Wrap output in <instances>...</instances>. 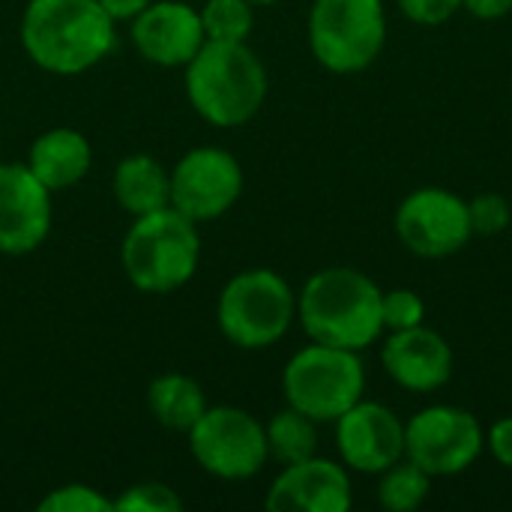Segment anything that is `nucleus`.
I'll return each mask as SVG.
<instances>
[{
    "instance_id": "f03ea898",
    "label": "nucleus",
    "mask_w": 512,
    "mask_h": 512,
    "mask_svg": "<svg viewBox=\"0 0 512 512\" xmlns=\"http://www.w3.org/2000/svg\"><path fill=\"white\" fill-rule=\"evenodd\" d=\"M117 39V21L99 0H30L21 15L24 54L51 75L99 66Z\"/></svg>"
},
{
    "instance_id": "7c9ffc66",
    "label": "nucleus",
    "mask_w": 512,
    "mask_h": 512,
    "mask_svg": "<svg viewBox=\"0 0 512 512\" xmlns=\"http://www.w3.org/2000/svg\"><path fill=\"white\" fill-rule=\"evenodd\" d=\"M252 6H273V3H279V0H249Z\"/></svg>"
},
{
    "instance_id": "cd10ccee",
    "label": "nucleus",
    "mask_w": 512,
    "mask_h": 512,
    "mask_svg": "<svg viewBox=\"0 0 512 512\" xmlns=\"http://www.w3.org/2000/svg\"><path fill=\"white\" fill-rule=\"evenodd\" d=\"M486 450L492 453V459L512 471V414L510 417H501L495 420L489 429H486Z\"/></svg>"
},
{
    "instance_id": "a878e982",
    "label": "nucleus",
    "mask_w": 512,
    "mask_h": 512,
    "mask_svg": "<svg viewBox=\"0 0 512 512\" xmlns=\"http://www.w3.org/2000/svg\"><path fill=\"white\" fill-rule=\"evenodd\" d=\"M384 330H408V327H420L426 324V303L414 288H393L384 291Z\"/></svg>"
},
{
    "instance_id": "423d86ee",
    "label": "nucleus",
    "mask_w": 512,
    "mask_h": 512,
    "mask_svg": "<svg viewBox=\"0 0 512 512\" xmlns=\"http://www.w3.org/2000/svg\"><path fill=\"white\" fill-rule=\"evenodd\" d=\"M285 402L306 417L336 423L366 393V369L360 351L312 342L300 348L282 369Z\"/></svg>"
},
{
    "instance_id": "c85d7f7f",
    "label": "nucleus",
    "mask_w": 512,
    "mask_h": 512,
    "mask_svg": "<svg viewBox=\"0 0 512 512\" xmlns=\"http://www.w3.org/2000/svg\"><path fill=\"white\" fill-rule=\"evenodd\" d=\"M462 9L480 21H501L512 12V0H462Z\"/></svg>"
},
{
    "instance_id": "bb28decb",
    "label": "nucleus",
    "mask_w": 512,
    "mask_h": 512,
    "mask_svg": "<svg viewBox=\"0 0 512 512\" xmlns=\"http://www.w3.org/2000/svg\"><path fill=\"white\" fill-rule=\"evenodd\" d=\"M396 3L408 21L423 27H438L462 9V0H396Z\"/></svg>"
},
{
    "instance_id": "9b49d317",
    "label": "nucleus",
    "mask_w": 512,
    "mask_h": 512,
    "mask_svg": "<svg viewBox=\"0 0 512 512\" xmlns=\"http://www.w3.org/2000/svg\"><path fill=\"white\" fill-rule=\"evenodd\" d=\"M243 165L216 144L186 150L171 168V207L192 222L225 216L243 195Z\"/></svg>"
},
{
    "instance_id": "aec40b11",
    "label": "nucleus",
    "mask_w": 512,
    "mask_h": 512,
    "mask_svg": "<svg viewBox=\"0 0 512 512\" xmlns=\"http://www.w3.org/2000/svg\"><path fill=\"white\" fill-rule=\"evenodd\" d=\"M264 435L267 453L279 465H294L318 453V423L291 405H285L267 420Z\"/></svg>"
},
{
    "instance_id": "f8f14e48",
    "label": "nucleus",
    "mask_w": 512,
    "mask_h": 512,
    "mask_svg": "<svg viewBox=\"0 0 512 512\" xmlns=\"http://www.w3.org/2000/svg\"><path fill=\"white\" fill-rule=\"evenodd\" d=\"M339 462L357 474H381L405 459V420L384 402L360 399L336 423Z\"/></svg>"
},
{
    "instance_id": "412c9836",
    "label": "nucleus",
    "mask_w": 512,
    "mask_h": 512,
    "mask_svg": "<svg viewBox=\"0 0 512 512\" xmlns=\"http://www.w3.org/2000/svg\"><path fill=\"white\" fill-rule=\"evenodd\" d=\"M378 477V504L387 512L420 510L432 495V477L408 459L390 465Z\"/></svg>"
},
{
    "instance_id": "39448f33",
    "label": "nucleus",
    "mask_w": 512,
    "mask_h": 512,
    "mask_svg": "<svg viewBox=\"0 0 512 512\" xmlns=\"http://www.w3.org/2000/svg\"><path fill=\"white\" fill-rule=\"evenodd\" d=\"M297 321V294L288 279L270 267H252L231 276L216 300L219 333L243 348L264 351L285 339Z\"/></svg>"
},
{
    "instance_id": "393cba45",
    "label": "nucleus",
    "mask_w": 512,
    "mask_h": 512,
    "mask_svg": "<svg viewBox=\"0 0 512 512\" xmlns=\"http://www.w3.org/2000/svg\"><path fill=\"white\" fill-rule=\"evenodd\" d=\"M468 213H471L474 234H483V237L504 234L512 222L510 201L501 192H480V195H474L468 201Z\"/></svg>"
},
{
    "instance_id": "4468645a",
    "label": "nucleus",
    "mask_w": 512,
    "mask_h": 512,
    "mask_svg": "<svg viewBox=\"0 0 512 512\" xmlns=\"http://www.w3.org/2000/svg\"><path fill=\"white\" fill-rule=\"evenodd\" d=\"M264 507L270 512H348L354 507L351 471L342 462L309 456L294 465H282L270 483Z\"/></svg>"
},
{
    "instance_id": "6ab92c4d",
    "label": "nucleus",
    "mask_w": 512,
    "mask_h": 512,
    "mask_svg": "<svg viewBox=\"0 0 512 512\" xmlns=\"http://www.w3.org/2000/svg\"><path fill=\"white\" fill-rule=\"evenodd\" d=\"M147 408L162 429L189 432L207 411V396L201 384L183 372H165L147 387Z\"/></svg>"
},
{
    "instance_id": "20e7f679",
    "label": "nucleus",
    "mask_w": 512,
    "mask_h": 512,
    "mask_svg": "<svg viewBox=\"0 0 512 512\" xmlns=\"http://www.w3.org/2000/svg\"><path fill=\"white\" fill-rule=\"evenodd\" d=\"M201 234L198 222L174 207L135 216L123 243L120 264L129 285L141 294H171L180 291L198 273Z\"/></svg>"
},
{
    "instance_id": "c756f323",
    "label": "nucleus",
    "mask_w": 512,
    "mask_h": 512,
    "mask_svg": "<svg viewBox=\"0 0 512 512\" xmlns=\"http://www.w3.org/2000/svg\"><path fill=\"white\" fill-rule=\"evenodd\" d=\"M153 0H99V6L120 24V21H132L141 9H147Z\"/></svg>"
},
{
    "instance_id": "a211bd4d",
    "label": "nucleus",
    "mask_w": 512,
    "mask_h": 512,
    "mask_svg": "<svg viewBox=\"0 0 512 512\" xmlns=\"http://www.w3.org/2000/svg\"><path fill=\"white\" fill-rule=\"evenodd\" d=\"M111 192L120 210L132 219L171 207V171L150 153H129L117 162Z\"/></svg>"
},
{
    "instance_id": "f3484780",
    "label": "nucleus",
    "mask_w": 512,
    "mask_h": 512,
    "mask_svg": "<svg viewBox=\"0 0 512 512\" xmlns=\"http://www.w3.org/2000/svg\"><path fill=\"white\" fill-rule=\"evenodd\" d=\"M24 165L54 195V192L78 186L90 174L93 147L84 132H78L72 126H54L33 138Z\"/></svg>"
},
{
    "instance_id": "dca6fc26",
    "label": "nucleus",
    "mask_w": 512,
    "mask_h": 512,
    "mask_svg": "<svg viewBox=\"0 0 512 512\" xmlns=\"http://www.w3.org/2000/svg\"><path fill=\"white\" fill-rule=\"evenodd\" d=\"M381 366L387 378L408 393H435L450 384L456 357L450 342L420 324L408 330H393L381 345Z\"/></svg>"
},
{
    "instance_id": "2f4dec72",
    "label": "nucleus",
    "mask_w": 512,
    "mask_h": 512,
    "mask_svg": "<svg viewBox=\"0 0 512 512\" xmlns=\"http://www.w3.org/2000/svg\"><path fill=\"white\" fill-rule=\"evenodd\" d=\"M510 399H512V393H510Z\"/></svg>"
},
{
    "instance_id": "5701e85b",
    "label": "nucleus",
    "mask_w": 512,
    "mask_h": 512,
    "mask_svg": "<svg viewBox=\"0 0 512 512\" xmlns=\"http://www.w3.org/2000/svg\"><path fill=\"white\" fill-rule=\"evenodd\" d=\"M39 512H114V498H105L87 483H66L39 501Z\"/></svg>"
},
{
    "instance_id": "7ed1b4c3",
    "label": "nucleus",
    "mask_w": 512,
    "mask_h": 512,
    "mask_svg": "<svg viewBox=\"0 0 512 512\" xmlns=\"http://www.w3.org/2000/svg\"><path fill=\"white\" fill-rule=\"evenodd\" d=\"M186 99L216 129L246 126L267 102V66L249 42H204L183 66Z\"/></svg>"
},
{
    "instance_id": "ddd939ff",
    "label": "nucleus",
    "mask_w": 512,
    "mask_h": 512,
    "mask_svg": "<svg viewBox=\"0 0 512 512\" xmlns=\"http://www.w3.org/2000/svg\"><path fill=\"white\" fill-rule=\"evenodd\" d=\"M51 192L24 162H0V255L36 252L51 234Z\"/></svg>"
},
{
    "instance_id": "9d476101",
    "label": "nucleus",
    "mask_w": 512,
    "mask_h": 512,
    "mask_svg": "<svg viewBox=\"0 0 512 512\" xmlns=\"http://www.w3.org/2000/svg\"><path fill=\"white\" fill-rule=\"evenodd\" d=\"M393 228L411 255L429 261L459 255L474 237L468 201L444 186H423L408 192L396 207Z\"/></svg>"
},
{
    "instance_id": "2eb2a0df",
    "label": "nucleus",
    "mask_w": 512,
    "mask_h": 512,
    "mask_svg": "<svg viewBox=\"0 0 512 512\" xmlns=\"http://www.w3.org/2000/svg\"><path fill=\"white\" fill-rule=\"evenodd\" d=\"M129 36L135 51L162 69L186 66L207 42L201 12L183 0H153L132 18Z\"/></svg>"
},
{
    "instance_id": "4be33fe9",
    "label": "nucleus",
    "mask_w": 512,
    "mask_h": 512,
    "mask_svg": "<svg viewBox=\"0 0 512 512\" xmlns=\"http://www.w3.org/2000/svg\"><path fill=\"white\" fill-rule=\"evenodd\" d=\"M198 12L210 42H249L255 27V6L249 0H207Z\"/></svg>"
},
{
    "instance_id": "1a4fd4ad",
    "label": "nucleus",
    "mask_w": 512,
    "mask_h": 512,
    "mask_svg": "<svg viewBox=\"0 0 512 512\" xmlns=\"http://www.w3.org/2000/svg\"><path fill=\"white\" fill-rule=\"evenodd\" d=\"M486 450V429L468 408L429 405L405 420V459L432 480L459 477Z\"/></svg>"
},
{
    "instance_id": "f257e3e1",
    "label": "nucleus",
    "mask_w": 512,
    "mask_h": 512,
    "mask_svg": "<svg viewBox=\"0 0 512 512\" xmlns=\"http://www.w3.org/2000/svg\"><path fill=\"white\" fill-rule=\"evenodd\" d=\"M384 291L357 267H324L297 294V321L309 342L366 351L384 330Z\"/></svg>"
},
{
    "instance_id": "b1692460",
    "label": "nucleus",
    "mask_w": 512,
    "mask_h": 512,
    "mask_svg": "<svg viewBox=\"0 0 512 512\" xmlns=\"http://www.w3.org/2000/svg\"><path fill=\"white\" fill-rule=\"evenodd\" d=\"M183 498L168 483H135L114 498V512H180Z\"/></svg>"
},
{
    "instance_id": "0eeeda50",
    "label": "nucleus",
    "mask_w": 512,
    "mask_h": 512,
    "mask_svg": "<svg viewBox=\"0 0 512 512\" xmlns=\"http://www.w3.org/2000/svg\"><path fill=\"white\" fill-rule=\"evenodd\" d=\"M387 45L384 0H315L309 9L312 57L336 75L369 69Z\"/></svg>"
},
{
    "instance_id": "6e6552de",
    "label": "nucleus",
    "mask_w": 512,
    "mask_h": 512,
    "mask_svg": "<svg viewBox=\"0 0 512 512\" xmlns=\"http://www.w3.org/2000/svg\"><path fill=\"white\" fill-rule=\"evenodd\" d=\"M186 435L192 459L216 480H252L270 462L264 423L234 405H207Z\"/></svg>"
}]
</instances>
